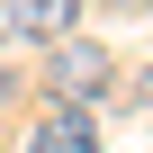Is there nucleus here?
Instances as JSON below:
<instances>
[{
	"label": "nucleus",
	"instance_id": "nucleus-4",
	"mask_svg": "<svg viewBox=\"0 0 153 153\" xmlns=\"http://www.w3.org/2000/svg\"><path fill=\"white\" fill-rule=\"evenodd\" d=\"M135 99H144V108H153V63H144V81H135Z\"/></svg>",
	"mask_w": 153,
	"mask_h": 153
},
{
	"label": "nucleus",
	"instance_id": "nucleus-1",
	"mask_svg": "<svg viewBox=\"0 0 153 153\" xmlns=\"http://www.w3.org/2000/svg\"><path fill=\"white\" fill-rule=\"evenodd\" d=\"M36 153H99V126H90V108H72V99H54L45 117H36V135H27Z\"/></svg>",
	"mask_w": 153,
	"mask_h": 153
},
{
	"label": "nucleus",
	"instance_id": "nucleus-3",
	"mask_svg": "<svg viewBox=\"0 0 153 153\" xmlns=\"http://www.w3.org/2000/svg\"><path fill=\"white\" fill-rule=\"evenodd\" d=\"M54 81L72 90V108H81V90L108 81V54H99V45H54Z\"/></svg>",
	"mask_w": 153,
	"mask_h": 153
},
{
	"label": "nucleus",
	"instance_id": "nucleus-2",
	"mask_svg": "<svg viewBox=\"0 0 153 153\" xmlns=\"http://www.w3.org/2000/svg\"><path fill=\"white\" fill-rule=\"evenodd\" d=\"M72 9H81V0H9V27L27 45H63L72 36Z\"/></svg>",
	"mask_w": 153,
	"mask_h": 153
},
{
	"label": "nucleus",
	"instance_id": "nucleus-5",
	"mask_svg": "<svg viewBox=\"0 0 153 153\" xmlns=\"http://www.w3.org/2000/svg\"><path fill=\"white\" fill-rule=\"evenodd\" d=\"M99 9H126V0H99Z\"/></svg>",
	"mask_w": 153,
	"mask_h": 153
}]
</instances>
